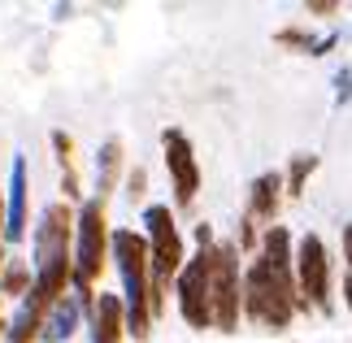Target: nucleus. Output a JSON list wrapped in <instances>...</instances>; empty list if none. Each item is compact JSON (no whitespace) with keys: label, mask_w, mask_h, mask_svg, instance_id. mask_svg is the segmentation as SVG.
<instances>
[{"label":"nucleus","mask_w":352,"mask_h":343,"mask_svg":"<svg viewBox=\"0 0 352 343\" xmlns=\"http://www.w3.org/2000/svg\"><path fill=\"white\" fill-rule=\"evenodd\" d=\"M243 305L256 322L265 326H287L296 313L292 300V265H287V230L274 226L265 235V252L256 256V265L248 269L243 283Z\"/></svg>","instance_id":"1"},{"label":"nucleus","mask_w":352,"mask_h":343,"mask_svg":"<svg viewBox=\"0 0 352 343\" xmlns=\"http://www.w3.org/2000/svg\"><path fill=\"white\" fill-rule=\"evenodd\" d=\"M65 239H70V209H65V204H52L44 213V226H39V283H35L52 305L61 300V287L70 278Z\"/></svg>","instance_id":"2"},{"label":"nucleus","mask_w":352,"mask_h":343,"mask_svg":"<svg viewBox=\"0 0 352 343\" xmlns=\"http://www.w3.org/2000/svg\"><path fill=\"white\" fill-rule=\"evenodd\" d=\"M113 252H118V269L126 283V305H131V335H148L153 326V305H148V287H144V261H148V243L131 230L113 235Z\"/></svg>","instance_id":"3"},{"label":"nucleus","mask_w":352,"mask_h":343,"mask_svg":"<svg viewBox=\"0 0 352 343\" xmlns=\"http://www.w3.org/2000/svg\"><path fill=\"white\" fill-rule=\"evenodd\" d=\"M209 313L213 326L235 331V313H239V265H235V248L209 243Z\"/></svg>","instance_id":"4"},{"label":"nucleus","mask_w":352,"mask_h":343,"mask_svg":"<svg viewBox=\"0 0 352 343\" xmlns=\"http://www.w3.org/2000/svg\"><path fill=\"white\" fill-rule=\"evenodd\" d=\"M148 222V235H153V296H148V305H153V313L161 309V283H170V274L179 269V256H183V243H179V230H174V217L170 209H161V204H153V209L144 213Z\"/></svg>","instance_id":"5"},{"label":"nucleus","mask_w":352,"mask_h":343,"mask_svg":"<svg viewBox=\"0 0 352 343\" xmlns=\"http://www.w3.org/2000/svg\"><path fill=\"white\" fill-rule=\"evenodd\" d=\"M100 269H104V209H100V200H91L83 217H78V265H74L78 305H87V283Z\"/></svg>","instance_id":"6"},{"label":"nucleus","mask_w":352,"mask_h":343,"mask_svg":"<svg viewBox=\"0 0 352 343\" xmlns=\"http://www.w3.org/2000/svg\"><path fill=\"white\" fill-rule=\"evenodd\" d=\"M200 243L205 248L187 261V274L179 278V305L192 326H213V313H209V230H200Z\"/></svg>","instance_id":"7"},{"label":"nucleus","mask_w":352,"mask_h":343,"mask_svg":"<svg viewBox=\"0 0 352 343\" xmlns=\"http://www.w3.org/2000/svg\"><path fill=\"white\" fill-rule=\"evenodd\" d=\"M166 161H170V174H174V196H179V204H187L200 187V174H196V161H192V144L179 131H166Z\"/></svg>","instance_id":"8"},{"label":"nucleus","mask_w":352,"mask_h":343,"mask_svg":"<svg viewBox=\"0 0 352 343\" xmlns=\"http://www.w3.org/2000/svg\"><path fill=\"white\" fill-rule=\"evenodd\" d=\"M300 287L309 300H327V287H331V265H327V248H322L318 235H305L300 239Z\"/></svg>","instance_id":"9"},{"label":"nucleus","mask_w":352,"mask_h":343,"mask_svg":"<svg viewBox=\"0 0 352 343\" xmlns=\"http://www.w3.org/2000/svg\"><path fill=\"white\" fill-rule=\"evenodd\" d=\"M44 309H52V300L39 291V287H31V291H26V305L18 309V318H13L9 339H13V343H31L35 331H39V322H44Z\"/></svg>","instance_id":"10"},{"label":"nucleus","mask_w":352,"mask_h":343,"mask_svg":"<svg viewBox=\"0 0 352 343\" xmlns=\"http://www.w3.org/2000/svg\"><path fill=\"white\" fill-rule=\"evenodd\" d=\"M13 196H9V217H5V239L18 243L22 230H26V161L18 157L13 161Z\"/></svg>","instance_id":"11"},{"label":"nucleus","mask_w":352,"mask_h":343,"mask_svg":"<svg viewBox=\"0 0 352 343\" xmlns=\"http://www.w3.org/2000/svg\"><path fill=\"white\" fill-rule=\"evenodd\" d=\"M278 187H283V183H278V174H261V178L252 183V213H248V235H252V226H256V222H265V217L278 209Z\"/></svg>","instance_id":"12"},{"label":"nucleus","mask_w":352,"mask_h":343,"mask_svg":"<svg viewBox=\"0 0 352 343\" xmlns=\"http://www.w3.org/2000/svg\"><path fill=\"white\" fill-rule=\"evenodd\" d=\"M96 343H122V300L118 296H100L96 305Z\"/></svg>","instance_id":"13"},{"label":"nucleus","mask_w":352,"mask_h":343,"mask_svg":"<svg viewBox=\"0 0 352 343\" xmlns=\"http://www.w3.org/2000/svg\"><path fill=\"white\" fill-rule=\"evenodd\" d=\"M78 309H83V305H78V296H61L57 309L48 313V326H44V331L52 339H65V335L74 331V322H78Z\"/></svg>","instance_id":"14"},{"label":"nucleus","mask_w":352,"mask_h":343,"mask_svg":"<svg viewBox=\"0 0 352 343\" xmlns=\"http://www.w3.org/2000/svg\"><path fill=\"white\" fill-rule=\"evenodd\" d=\"M26 283H31V274H26L18 261L13 265H5V278H0V291L5 296H26Z\"/></svg>","instance_id":"15"},{"label":"nucleus","mask_w":352,"mask_h":343,"mask_svg":"<svg viewBox=\"0 0 352 343\" xmlns=\"http://www.w3.org/2000/svg\"><path fill=\"white\" fill-rule=\"evenodd\" d=\"M314 166H318L314 157H296V161H292V174H287V187H292V196H300V191H305V178L314 174Z\"/></svg>","instance_id":"16"},{"label":"nucleus","mask_w":352,"mask_h":343,"mask_svg":"<svg viewBox=\"0 0 352 343\" xmlns=\"http://www.w3.org/2000/svg\"><path fill=\"white\" fill-rule=\"evenodd\" d=\"M118 144H104V157H100V191H113V174H118Z\"/></svg>","instance_id":"17"},{"label":"nucleus","mask_w":352,"mask_h":343,"mask_svg":"<svg viewBox=\"0 0 352 343\" xmlns=\"http://www.w3.org/2000/svg\"><path fill=\"white\" fill-rule=\"evenodd\" d=\"M278 39H283V44H296V48H314V39H309V35H300V31H283Z\"/></svg>","instance_id":"18"},{"label":"nucleus","mask_w":352,"mask_h":343,"mask_svg":"<svg viewBox=\"0 0 352 343\" xmlns=\"http://www.w3.org/2000/svg\"><path fill=\"white\" fill-rule=\"evenodd\" d=\"M344 252H348V305H352V226L344 230Z\"/></svg>","instance_id":"19"},{"label":"nucleus","mask_w":352,"mask_h":343,"mask_svg":"<svg viewBox=\"0 0 352 343\" xmlns=\"http://www.w3.org/2000/svg\"><path fill=\"white\" fill-rule=\"evenodd\" d=\"M0 230H5V204H0Z\"/></svg>","instance_id":"20"},{"label":"nucleus","mask_w":352,"mask_h":343,"mask_svg":"<svg viewBox=\"0 0 352 343\" xmlns=\"http://www.w3.org/2000/svg\"><path fill=\"white\" fill-rule=\"evenodd\" d=\"M0 331H5V326H0Z\"/></svg>","instance_id":"21"}]
</instances>
